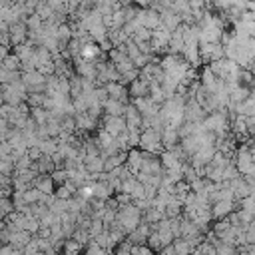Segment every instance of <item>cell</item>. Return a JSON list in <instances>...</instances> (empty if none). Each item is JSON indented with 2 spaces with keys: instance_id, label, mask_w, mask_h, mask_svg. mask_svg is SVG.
Here are the masks:
<instances>
[{
  "instance_id": "obj_1",
  "label": "cell",
  "mask_w": 255,
  "mask_h": 255,
  "mask_svg": "<svg viewBox=\"0 0 255 255\" xmlns=\"http://www.w3.org/2000/svg\"><path fill=\"white\" fill-rule=\"evenodd\" d=\"M116 221L126 229V231H131L137 227V223L141 221V211L133 205V203H124V205H118V211H116Z\"/></svg>"
},
{
  "instance_id": "obj_2",
  "label": "cell",
  "mask_w": 255,
  "mask_h": 255,
  "mask_svg": "<svg viewBox=\"0 0 255 255\" xmlns=\"http://www.w3.org/2000/svg\"><path fill=\"white\" fill-rule=\"evenodd\" d=\"M2 90V98H4V104L8 106H18L26 100V94L28 90L24 88V84L18 80V82H12V84H2L0 86Z\"/></svg>"
},
{
  "instance_id": "obj_3",
  "label": "cell",
  "mask_w": 255,
  "mask_h": 255,
  "mask_svg": "<svg viewBox=\"0 0 255 255\" xmlns=\"http://www.w3.org/2000/svg\"><path fill=\"white\" fill-rule=\"evenodd\" d=\"M137 145L141 147V151H149V153H155V155L163 151V145H161V137H159V131H155V129H151V128H145V129H141Z\"/></svg>"
},
{
  "instance_id": "obj_4",
  "label": "cell",
  "mask_w": 255,
  "mask_h": 255,
  "mask_svg": "<svg viewBox=\"0 0 255 255\" xmlns=\"http://www.w3.org/2000/svg\"><path fill=\"white\" fill-rule=\"evenodd\" d=\"M197 50L201 62H215L225 58V50L219 42H197Z\"/></svg>"
},
{
  "instance_id": "obj_5",
  "label": "cell",
  "mask_w": 255,
  "mask_h": 255,
  "mask_svg": "<svg viewBox=\"0 0 255 255\" xmlns=\"http://www.w3.org/2000/svg\"><path fill=\"white\" fill-rule=\"evenodd\" d=\"M20 82L28 92H44L46 76H42L38 70H28V72H20Z\"/></svg>"
},
{
  "instance_id": "obj_6",
  "label": "cell",
  "mask_w": 255,
  "mask_h": 255,
  "mask_svg": "<svg viewBox=\"0 0 255 255\" xmlns=\"http://www.w3.org/2000/svg\"><path fill=\"white\" fill-rule=\"evenodd\" d=\"M205 116H207V112H205L193 98H185V106H183V122H195V124H201Z\"/></svg>"
},
{
  "instance_id": "obj_7",
  "label": "cell",
  "mask_w": 255,
  "mask_h": 255,
  "mask_svg": "<svg viewBox=\"0 0 255 255\" xmlns=\"http://www.w3.org/2000/svg\"><path fill=\"white\" fill-rule=\"evenodd\" d=\"M135 20L139 22V26H143V28H147V30H155V28H159V12L157 10H153V8H139L137 12H135Z\"/></svg>"
},
{
  "instance_id": "obj_8",
  "label": "cell",
  "mask_w": 255,
  "mask_h": 255,
  "mask_svg": "<svg viewBox=\"0 0 255 255\" xmlns=\"http://www.w3.org/2000/svg\"><path fill=\"white\" fill-rule=\"evenodd\" d=\"M227 185H229V189L233 191L235 201H237V199H241V197L253 195V183H249L243 175H237V177L229 179V181H227Z\"/></svg>"
},
{
  "instance_id": "obj_9",
  "label": "cell",
  "mask_w": 255,
  "mask_h": 255,
  "mask_svg": "<svg viewBox=\"0 0 255 255\" xmlns=\"http://www.w3.org/2000/svg\"><path fill=\"white\" fill-rule=\"evenodd\" d=\"M169 34L171 32H167L165 28H155V30H151V34H149V46H151V52L155 54V52H161V50H165L167 48V42H169Z\"/></svg>"
},
{
  "instance_id": "obj_10",
  "label": "cell",
  "mask_w": 255,
  "mask_h": 255,
  "mask_svg": "<svg viewBox=\"0 0 255 255\" xmlns=\"http://www.w3.org/2000/svg\"><path fill=\"white\" fill-rule=\"evenodd\" d=\"M74 72L80 78H86V80H94L96 82V64L92 60H84V58L76 56L74 58Z\"/></svg>"
},
{
  "instance_id": "obj_11",
  "label": "cell",
  "mask_w": 255,
  "mask_h": 255,
  "mask_svg": "<svg viewBox=\"0 0 255 255\" xmlns=\"http://www.w3.org/2000/svg\"><path fill=\"white\" fill-rule=\"evenodd\" d=\"M102 129L108 131L110 135L118 137V135L126 129V120H124V116H104Z\"/></svg>"
},
{
  "instance_id": "obj_12",
  "label": "cell",
  "mask_w": 255,
  "mask_h": 255,
  "mask_svg": "<svg viewBox=\"0 0 255 255\" xmlns=\"http://www.w3.org/2000/svg\"><path fill=\"white\" fill-rule=\"evenodd\" d=\"M233 209H235V199H219V201H215V203L209 205L211 219H223V217H227Z\"/></svg>"
},
{
  "instance_id": "obj_13",
  "label": "cell",
  "mask_w": 255,
  "mask_h": 255,
  "mask_svg": "<svg viewBox=\"0 0 255 255\" xmlns=\"http://www.w3.org/2000/svg\"><path fill=\"white\" fill-rule=\"evenodd\" d=\"M8 36H10V46H16V44H22L28 40V28L24 24V20L16 22V24H10L8 26Z\"/></svg>"
},
{
  "instance_id": "obj_14",
  "label": "cell",
  "mask_w": 255,
  "mask_h": 255,
  "mask_svg": "<svg viewBox=\"0 0 255 255\" xmlns=\"http://www.w3.org/2000/svg\"><path fill=\"white\" fill-rule=\"evenodd\" d=\"M179 24H181V18H179L171 8L159 10V26H161V28H165L167 32H173Z\"/></svg>"
},
{
  "instance_id": "obj_15",
  "label": "cell",
  "mask_w": 255,
  "mask_h": 255,
  "mask_svg": "<svg viewBox=\"0 0 255 255\" xmlns=\"http://www.w3.org/2000/svg\"><path fill=\"white\" fill-rule=\"evenodd\" d=\"M147 92H149V80L143 78L141 74L135 80H131L128 86V94L131 98H143V96H147Z\"/></svg>"
},
{
  "instance_id": "obj_16",
  "label": "cell",
  "mask_w": 255,
  "mask_h": 255,
  "mask_svg": "<svg viewBox=\"0 0 255 255\" xmlns=\"http://www.w3.org/2000/svg\"><path fill=\"white\" fill-rule=\"evenodd\" d=\"M74 124H76V133H84V131H94L98 126V120L82 112V114H74Z\"/></svg>"
},
{
  "instance_id": "obj_17",
  "label": "cell",
  "mask_w": 255,
  "mask_h": 255,
  "mask_svg": "<svg viewBox=\"0 0 255 255\" xmlns=\"http://www.w3.org/2000/svg\"><path fill=\"white\" fill-rule=\"evenodd\" d=\"M104 88L108 92V98L118 100L122 104H128V88L124 84H120V82H108V84H104Z\"/></svg>"
},
{
  "instance_id": "obj_18",
  "label": "cell",
  "mask_w": 255,
  "mask_h": 255,
  "mask_svg": "<svg viewBox=\"0 0 255 255\" xmlns=\"http://www.w3.org/2000/svg\"><path fill=\"white\" fill-rule=\"evenodd\" d=\"M124 120H126V128L128 129H141V114L135 110L133 104H126Z\"/></svg>"
},
{
  "instance_id": "obj_19",
  "label": "cell",
  "mask_w": 255,
  "mask_h": 255,
  "mask_svg": "<svg viewBox=\"0 0 255 255\" xmlns=\"http://www.w3.org/2000/svg\"><path fill=\"white\" fill-rule=\"evenodd\" d=\"M141 161H143V151L141 149H128L126 151V167L135 175L137 171H139V167H141Z\"/></svg>"
},
{
  "instance_id": "obj_20",
  "label": "cell",
  "mask_w": 255,
  "mask_h": 255,
  "mask_svg": "<svg viewBox=\"0 0 255 255\" xmlns=\"http://www.w3.org/2000/svg\"><path fill=\"white\" fill-rule=\"evenodd\" d=\"M32 185H34L38 191L46 193V195H52V193H54V189H56V185H54V181H52L50 173H38V175L34 177Z\"/></svg>"
},
{
  "instance_id": "obj_21",
  "label": "cell",
  "mask_w": 255,
  "mask_h": 255,
  "mask_svg": "<svg viewBox=\"0 0 255 255\" xmlns=\"http://www.w3.org/2000/svg\"><path fill=\"white\" fill-rule=\"evenodd\" d=\"M197 80H199V86H201V88H205V90H207V92H211V94L219 88V82H221V80H217V78H215V74L209 70V66H207V68H203V72H201V76H199Z\"/></svg>"
},
{
  "instance_id": "obj_22",
  "label": "cell",
  "mask_w": 255,
  "mask_h": 255,
  "mask_svg": "<svg viewBox=\"0 0 255 255\" xmlns=\"http://www.w3.org/2000/svg\"><path fill=\"white\" fill-rule=\"evenodd\" d=\"M34 48H36V46H34L32 42H28V40H26V42H22V44H16V46H14V54L18 56L20 64H22V62H28V60L32 58Z\"/></svg>"
},
{
  "instance_id": "obj_23",
  "label": "cell",
  "mask_w": 255,
  "mask_h": 255,
  "mask_svg": "<svg viewBox=\"0 0 255 255\" xmlns=\"http://www.w3.org/2000/svg\"><path fill=\"white\" fill-rule=\"evenodd\" d=\"M124 110H126V104L112 100V98H108L102 104V112H106V116H124Z\"/></svg>"
},
{
  "instance_id": "obj_24",
  "label": "cell",
  "mask_w": 255,
  "mask_h": 255,
  "mask_svg": "<svg viewBox=\"0 0 255 255\" xmlns=\"http://www.w3.org/2000/svg\"><path fill=\"white\" fill-rule=\"evenodd\" d=\"M167 50L169 54H181L183 50V38H181V32H179V26L169 34V42H167Z\"/></svg>"
},
{
  "instance_id": "obj_25",
  "label": "cell",
  "mask_w": 255,
  "mask_h": 255,
  "mask_svg": "<svg viewBox=\"0 0 255 255\" xmlns=\"http://www.w3.org/2000/svg\"><path fill=\"white\" fill-rule=\"evenodd\" d=\"M104 52L100 50V46L96 44V42H88V44H84L82 46V50H80V58H84V60H98L100 56H102Z\"/></svg>"
},
{
  "instance_id": "obj_26",
  "label": "cell",
  "mask_w": 255,
  "mask_h": 255,
  "mask_svg": "<svg viewBox=\"0 0 255 255\" xmlns=\"http://www.w3.org/2000/svg\"><path fill=\"white\" fill-rule=\"evenodd\" d=\"M70 38H72V28H70V24H68V22L58 24V26H56V40H58L60 48H66V44L70 42Z\"/></svg>"
},
{
  "instance_id": "obj_27",
  "label": "cell",
  "mask_w": 255,
  "mask_h": 255,
  "mask_svg": "<svg viewBox=\"0 0 255 255\" xmlns=\"http://www.w3.org/2000/svg\"><path fill=\"white\" fill-rule=\"evenodd\" d=\"M30 118H32V122L36 124V126H44L48 120H50V112L46 110V108H30Z\"/></svg>"
},
{
  "instance_id": "obj_28",
  "label": "cell",
  "mask_w": 255,
  "mask_h": 255,
  "mask_svg": "<svg viewBox=\"0 0 255 255\" xmlns=\"http://www.w3.org/2000/svg\"><path fill=\"white\" fill-rule=\"evenodd\" d=\"M36 147H38L44 155H52V153L56 151V147H58V139H56V137H44V139L38 141Z\"/></svg>"
},
{
  "instance_id": "obj_29",
  "label": "cell",
  "mask_w": 255,
  "mask_h": 255,
  "mask_svg": "<svg viewBox=\"0 0 255 255\" xmlns=\"http://www.w3.org/2000/svg\"><path fill=\"white\" fill-rule=\"evenodd\" d=\"M34 12H36L44 22H46V20H50V18L54 16V12H56V10H52V8L48 6V2H46V0H38V2H36Z\"/></svg>"
},
{
  "instance_id": "obj_30",
  "label": "cell",
  "mask_w": 255,
  "mask_h": 255,
  "mask_svg": "<svg viewBox=\"0 0 255 255\" xmlns=\"http://www.w3.org/2000/svg\"><path fill=\"white\" fill-rule=\"evenodd\" d=\"M0 66H2L4 70L16 72V70H20V60H18V56H16V54H6V56L0 60Z\"/></svg>"
},
{
  "instance_id": "obj_31",
  "label": "cell",
  "mask_w": 255,
  "mask_h": 255,
  "mask_svg": "<svg viewBox=\"0 0 255 255\" xmlns=\"http://www.w3.org/2000/svg\"><path fill=\"white\" fill-rule=\"evenodd\" d=\"M44 92H28L26 94V104H28V108H40L42 104H44Z\"/></svg>"
},
{
  "instance_id": "obj_32",
  "label": "cell",
  "mask_w": 255,
  "mask_h": 255,
  "mask_svg": "<svg viewBox=\"0 0 255 255\" xmlns=\"http://www.w3.org/2000/svg\"><path fill=\"white\" fill-rule=\"evenodd\" d=\"M48 209H50L52 213H56V215H62V213L68 211V199H58V197H54L52 203L48 205Z\"/></svg>"
},
{
  "instance_id": "obj_33",
  "label": "cell",
  "mask_w": 255,
  "mask_h": 255,
  "mask_svg": "<svg viewBox=\"0 0 255 255\" xmlns=\"http://www.w3.org/2000/svg\"><path fill=\"white\" fill-rule=\"evenodd\" d=\"M30 167H32V159L26 153L14 159V171H24V169H30Z\"/></svg>"
},
{
  "instance_id": "obj_34",
  "label": "cell",
  "mask_w": 255,
  "mask_h": 255,
  "mask_svg": "<svg viewBox=\"0 0 255 255\" xmlns=\"http://www.w3.org/2000/svg\"><path fill=\"white\" fill-rule=\"evenodd\" d=\"M102 231H104V221L102 219H90V223H88V235L90 237H96Z\"/></svg>"
},
{
  "instance_id": "obj_35",
  "label": "cell",
  "mask_w": 255,
  "mask_h": 255,
  "mask_svg": "<svg viewBox=\"0 0 255 255\" xmlns=\"http://www.w3.org/2000/svg\"><path fill=\"white\" fill-rule=\"evenodd\" d=\"M50 177H52V181H54V185L58 187V185H62L66 179H68V171L64 169V167H60V169H54L52 173H50Z\"/></svg>"
},
{
  "instance_id": "obj_36",
  "label": "cell",
  "mask_w": 255,
  "mask_h": 255,
  "mask_svg": "<svg viewBox=\"0 0 255 255\" xmlns=\"http://www.w3.org/2000/svg\"><path fill=\"white\" fill-rule=\"evenodd\" d=\"M84 255H112V251L102 249L100 245H96L94 241H90L88 247H86V251H84Z\"/></svg>"
},
{
  "instance_id": "obj_37",
  "label": "cell",
  "mask_w": 255,
  "mask_h": 255,
  "mask_svg": "<svg viewBox=\"0 0 255 255\" xmlns=\"http://www.w3.org/2000/svg\"><path fill=\"white\" fill-rule=\"evenodd\" d=\"M48 2V6L52 8V10H56V12H60V14H68V0H46Z\"/></svg>"
},
{
  "instance_id": "obj_38",
  "label": "cell",
  "mask_w": 255,
  "mask_h": 255,
  "mask_svg": "<svg viewBox=\"0 0 255 255\" xmlns=\"http://www.w3.org/2000/svg\"><path fill=\"white\" fill-rule=\"evenodd\" d=\"M10 211H14L12 199H10V197H0V219H4Z\"/></svg>"
},
{
  "instance_id": "obj_39",
  "label": "cell",
  "mask_w": 255,
  "mask_h": 255,
  "mask_svg": "<svg viewBox=\"0 0 255 255\" xmlns=\"http://www.w3.org/2000/svg\"><path fill=\"white\" fill-rule=\"evenodd\" d=\"M0 255H22V249H18L10 243H2L0 245Z\"/></svg>"
},
{
  "instance_id": "obj_40",
  "label": "cell",
  "mask_w": 255,
  "mask_h": 255,
  "mask_svg": "<svg viewBox=\"0 0 255 255\" xmlns=\"http://www.w3.org/2000/svg\"><path fill=\"white\" fill-rule=\"evenodd\" d=\"M26 155H28L32 161H36V159H40L44 153H42V151H40L36 145H32V147H28V149H26Z\"/></svg>"
},
{
  "instance_id": "obj_41",
  "label": "cell",
  "mask_w": 255,
  "mask_h": 255,
  "mask_svg": "<svg viewBox=\"0 0 255 255\" xmlns=\"http://www.w3.org/2000/svg\"><path fill=\"white\" fill-rule=\"evenodd\" d=\"M6 129H8V122L0 116V135H2V139H4V131H6Z\"/></svg>"
},
{
  "instance_id": "obj_42",
  "label": "cell",
  "mask_w": 255,
  "mask_h": 255,
  "mask_svg": "<svg viewBox=\"0 0 255 255\" xmlns=\"http://www.w3.org/2000/svg\"><path fill=\"white\" fill-rule=\"evenodd\" d=\"M131 2H135V4H137V6H139V8H147V6H149V2H151V0H131Z\"/></svg>"
}]
</instances>
